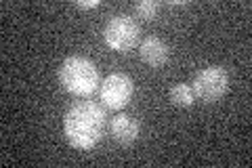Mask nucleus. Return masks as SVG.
<instances>
[{
  "label": "nucleus",
  "mask_w": 252,
  "mask_h": 168,
  "mask_svg": "<svg viewBox=\"0 0 252 168\" xmlns=\"http://www.w3.org/2000/svg\"><path fill=\"white\" fill-rule=\"evenodd\" d=\"M141 30L137 21L128 15H114L109 17L103 28V40L105 44L116 53H128L137 46Z\"/></svg>",
  "instance_id": "4"
},
{
  "label": "nucleus",
  "mask_w": 252,
  "mask_h": 168,
  "mask_svg": "<svg viewBox=\"0 0 252 168\" xmlns=\"http://www.w3.org/2000/svg\"><path fill=\"white\" fill-rule=\"evenodd\" d=\"M139 55H141V61L149 67H162L166 66V61L170 57V49L164 40L156 38V36H149L145 38L139 46Z\"/></svg>",
  "instance_id": "6"
},
{
  "label": "nucleus",
  "mask_w": 252,
  "mask_h": 168,
  "mask_svg": "<svg viewBox=\"0 0 252 168\" xmlns=\"http://www.w3.org/2000/svg\"><path fill=\"white\" fill-rule=\"evenodd\" d=\"M101 2L99 0H76V6L78 9H82V11H89V9H97Z\"/></svg>",
  "instance_id": "10"
},
{
  "label": "nucleus",
  "mask_w": 252,
  "mask_h": 168,
  "mask_svg": "<svg viewBox=\"0 0 252 168\" xmlns=\"http://www.w3.org/2000/svg\"><path fill=\"white\" fill-rule=\"evenodd\" d=\"M170 101H172V105H177V107H191L195 101L191 84H185V82L175 84L170 89Z\"/></svg>",
  "instance_id": "8"
},
{
  "label": "nucleus",
  "mask_w": 252,
  "mask_h": 168,
  "mask_svg": "<svg viewBox=\"0 0 252 168\" xmlns=\"http://www.w3.org/2000/svg\"><path fill=\"white\" fill-rule=\"evenodd\" d=\"M99 93H101V101L109 109H122L132 99L135 84H132V78L126 76L124 71H114L101 82Z\"/></svg>",
  "instance_id": "5"
},
{
  "label": "nucleus",
  "mask_w": 252,
  "mask_h": 168,
  "mask_svg": "<svg viewBox=\"0 0 252 168\" xmlns=\"http://www.w3.org/2000/svg\"><path fill=\"white\" fill-rule=\"evenodd\" d=\"M109 133H112V139L120 145H132L139 137V122L128 114H118L109 122Z\"/></svg>",
  "instance_id": "7"
},
{
  "label": "nucleus",
  "mask_w": 252,
  "mask_h": 168,
  "mask_svg": "<svg viewBox=\"0 0 252 168\" xmlns=\"http://www.w3.org/2000/svg\"><path fill=\"white\" fill-rule=\"evenodd\" d=\"M59 84L74 97H91L99 86V69L89 57L72 55L59 67Z\"/></svg>",
  "instance_id": "2"
},
{
  "label": "nucleus",
  "mask_w": 252,
  "mask_h": 168,
  "mask_svg": "<svg viewBox=\"0 0 252 168\" xmlns=\"http://www.w3.org/2000/svg\"><path fill=\"white\" fill-rule=\"evenodd\" d=\"M229 71L220 66H208L193 78V95L202 103H217L229 91Z\"/></svg>",
  "instance_id": "3"
},
{
  "label": "nucleus",
  "mask_w": 252,
  "mask_h": 168,
  "mask_svg": "<svg viewBox=\"0 0 252 168\" xmlns=\"http://www.w3.org/2000/svg\"><path fill=\"white\" fill-rule=\"evenodd\" d=\"M105 111L93 101H78L63 116V134L76 149H93L105 133Z\"/></svg>",
  "instance_id": "1"
},
{
  "label": "nucleus",
  "mask_w": 252,
  "mask_h": 168,
  "mask_svg": "<svg viewBox=\"0 0 252 168\" xmlns=\"http://www.w3.org/2000/svg\"><path fill=\"white\" fill-rule=\"evenodd\" d=\"M158 9H160V4L154 2V0H141V2L135 4V13L139 17H143L147 21H152L156 15H158Z\"/></svg>",
  "instance_id": "9"
}]
</instances>
